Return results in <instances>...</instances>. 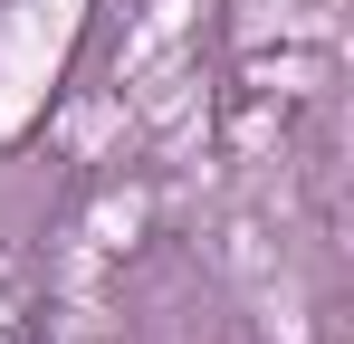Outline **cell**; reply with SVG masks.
<instances>
[{"label":"cell","mask_w":354,"mask_h":344,"mask_svg":"<svg viewBox=\"0 0 354 344\" xmlns=\"http://www.w3.org/2000/svg\"><path fill=\"white\" fill-rule=\"evenodd\" d=\"M0 344H48V325H39V306L19 296V287L0 278Z\"/></svg>","instance_id":"cell-1"}]
</instances>
